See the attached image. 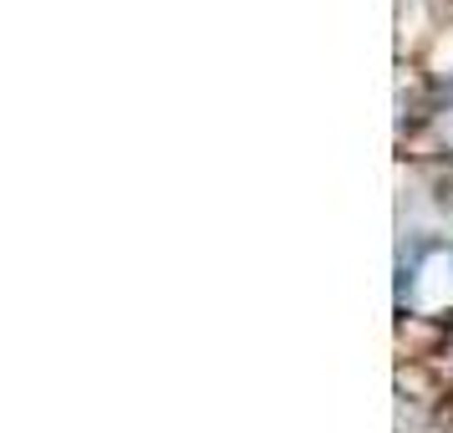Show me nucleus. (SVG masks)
Listing matches in <instances>:
<instances>
[{
	"label": "nucleus",
	"instance_id": "f257e3e1",
	"mask_svg": "<svg viewBox=\"0 0 453 433\" xmlns=\"http://www.w3.org/2000/svg\"><path fill=\"white\" fill-rule=\"evenodd\" d=\"M443 266H449V275H453V245H449V250H443Z\"/></svg>",
	"mask_w": 453,
	"mask_h": 433
}]
</instances>
